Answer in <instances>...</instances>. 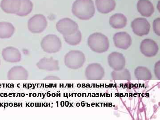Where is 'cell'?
Segmentation results:
<instances>
[{
  "label": "cell",
  "mask_w": 160,
  "mask_h": 120,
  "mask_svg": "<svg viewBox=\"0 0 160 120\" xmlns=\"http://www.w3.org/2000/svg\"><path fill=\"white\" fill-rule=\"evenodd\" d=\"M112 78L114 80H131V74L129 70L127 69H123L119 71H114L111 73Z\"/></svg>",
  "instance_id": "603a6c76"
},
{
  "label": "cell",
  "mask_w": 160,
  "mask_h": 120,
  "mask_svg": "<svg viewBox=\"0 0 160 120\" xmlns=\"http://www.w3.org/2000/svg\"><path fill=\"white\" fill-rule=\"evenodd\" d=\"M56 29L60 33L64 35L73 34L78 30L77 23L69 18L62 19L56 24Z\"/></svg>",
  "instance_id": "8992f818"
},
{
  "label": "cell",
  "mask_w": 160,
  "mask_h": 120,
  "mask_svg": "<svg viewBox=\"0 0 160 120\" xmlns=\"http://www.w3.org/2000/svg\"><path fill=\"white\" fill-rule=\"evenodd\" d=\"M15 31V28L11 23L7 22H0V38H11L14 34Z\"/></svg>",
  "instance_id": "d6986e66"
},
{
  "label": "cell",
  "mask_w": 160,
  "mask_h": 120,
  "mask_svg": "<svg viewBox=\"0 0 160 120\" xmlns=\"http://www.w3.org/2000/svg\"><path fill=\"white\" fill-rule=\"evenodd\" d=\"M96 5L98 12L106 14L113 11L116 4L115 0H96Z\"/></svg>",
  "instance_id": "e0dca14e"
},
{
  "label": "cell",
  "mask_w": 160,
  "mask_h": 120,
  "mask_svg": "<svg viewBox=\"0 0 160 120\" xmlns=\"http://www.w3.org/2000/svg\"><path fill=\"white\" fill-rule=\"evenodd\" d=\"M65 42L71 46H76L78 45L82 41V33L80 30H78L73 34L69 35L63 36Z\"/></svg>",
  "instance_id": "7402d4cb"
},
{
  "label": "cell",
  "mask_w": 160,
  "mask_h": 120,
  "mask_svg": "<svg viewBox=\"0 0 160 120\" xmlns=\"http://www.w3.org/2000/svg\"><path fill=\"white\" fill-rule=\"evenodd\" d=\"M39 69L48 71H56L59 70L58 61L52 58H43L37 64Z\"/></svg>",
  "instance_id": "4fadbf2b"
},
{
  "label": "cell",
  "mask_w": 160,
  "mask_h": 120,
  "mask_svg": "<svg viewBox=\"0 0 160 120\" xmlns=\"http://www.w3.org/2000/svg\"><path fill=\"white\" fill-rule=\"evenodd\" d=\"M95 12L92 0H76L72 5V13L80 19H90L94 16Z\"/></svg>",
  "instance_id": "6da1fadb"
},
{
  "label": "cell",
  "mask_w": 160,
  "mask_h": 120,
  "mask_svg": "<svg viewBox=\"0 0 160 120\" xmlns=\"http://www.w3.org/2000/svg\"><path fill=\"white\" fill-rule=\"evenodd\" d=\"M113 40L116 47L124 50L129 48L132 42L130 35L125 32L115 33Z\"/></svg>",
  "instance_id": "8fae6325"
},
{
  "label": "cell",
  "mask_w": 160,
  "mask_h": 120,
  "mask_svg": "<svg viewBox=\"0 0 160 120\" xmlns=\"http://www.w3.org/2000/svg\"><path fill=\"white\" fill-rule=\"evenodd\" d=\"M153 30L155 33L158 36H160V18H159L156 19L153 23Z\"/></svg>",
  "instance_id": "cb8c5ba5"
},
{
  "label": "cell",
  "mask_w": 160,
  "mask_h": 120,
  "mask_svg": "<svg viewBox=\"0 0 160 120\" xmlns=\"http://www.w3.org/2000/svg\"><path fill=\"white\" fill-rule=\"evenodd\" d=\"M47 24V20L44 15L37 14L28 21V28L32 33H41L46 29Z\"/></svg>",
  "instance_id": "5b68a950"
},
{
  "label": "cell",
  "mask_w": 160,
  "mask_h": 120,
  "mask_svg": "<svg viewBox=\"0 0 160 120\" xmlns=\"http://www.w3.org/2000/svg\"><path fill=\"white\" fill-rule=\"evenodd\" d=\"M135 77L139 80H150L152 78L150 70L146 67L143 66L138 67L134 71Z\"/></svg>",
  "instance_id": "ffe728a7"
},
{
  "label": "cell",
  "mask_w": 160,
  "mask_h": 120,
  "mask_svg": "<svg viewBox=\"0 0 160 120\" xmlns=\"http://www.w3.org/2000/svg\"><path fill=\"white\" fill-rule=\"evenodd\" d=\"M88 45L92 51L98 53L106 52L109 47L108 38L100 32H95L89 36Z\"/></svg>",
  "instance_id": "7a4b0ae2"
},
{
  "label": "cell",
  "mask_w": 160,
  "mask_h": 120,
  "mask_svg": "<svg viewBox=\"0 0 160 120\" xmlns=\"http://www.w3.org/2000/svg\"><path fill=\"white\" fill-rule=\"evenodd\" d=\"M2 56L6 62L17 63L22 59V54L17 48L13 47H8L3 49Z\"/></svg>",
  "instance_id": "7c38bea8"
},
{
  "label": "cell",
  "mask_w": 160,
  "mask_h": 120,
  "mask_svg": "<svg viewBox=\"0 0 160 120\" xmlns=\"http://www.w3.org/2000/svg\"><path fill=\"white\" fill-rule=\"evenodd\" d=\"M1 7L6 13L16 14L20 10L21 0H2Z\"/></svg>",
  "instance_id": "2e32d148"
},
{
  "label": "cell",
  "mask_w": 160,
  "mask_h": 120,
  "mask_svg": "<svg viewBox=\"0 0 160 120\" xmlns=\"http://www.w3.org/2000/svg\"><path fill=\"white\" fill-rule=\"evenodd\" d=\"M59 78H58V77L53 76H50L46 77V78H45L44 80H59Z\"/></svg>",
  "instance_id": "484cf974"
},
{
  "label": "cell",
  "mask_w": 160,
  "mask_h": 120,
  "mask_svg": "<svg viewBox=\"0 0 160 120\" xmlns=\"http://www.w3.org/2000/svg\"><path fill=\"white\" fill-rule=\"evenodd\" d=\"M154 72L156 77L160 80V62L159 61L155 64L154 67Z\"/></svg>",
  "instance_id": "d4e9b609"
},
{
  "label": "cell",
  "mask_w": 160,
  "mask_h": 120,
  "mask_svg": "<svg viewBox=\"0 0 160 120\" xmlns=\"http://www.w3.org/2000/svg\"><path fill=\"white\" fill-rule=\"evenodd\" d=\"M159 48L153 40L146 39L142 41L140 46L141 52L146 57L152 58L157 54Z\"/></svg>",
  "instance_id": "9c48e42d"
},
{
  "label": "cell",
  "mask_w": 160,
  "mask_h": 120,
  "mask_svg": "<svg viewBox=\"0 0 160 120\" xmlns=\"http://www.w3.org/2000/svg\"><path fill=\"white\" fill-rule=\"evenodd\" d=\"M108 62L109 66L115 71H119L126 66V59L122 54L114 52L109 55Z\"/></svg>",
  "instance_id": "30bf717a"
},
{
  "label": "cell",
  "mask_w": 160,
  "mask_h": 120,
  "mask_svg": "<svg viewBox=\"0 0 160 120\" xmlns=\"http://www.w3.org/2000/svg\"><path fill=\"white\" fill-rule=\"evenodd\" d=\"M137 9L140 14L145 17L151 16L154 11V6L149 0H139Z\"/></svg>",
  "instance_id": "9a60e30c"
},
{
  "label": "cell",
  "mask_w": 160,
  "mask_h": 120,
  "mask_svg": "<svg viewBox=\"0 0 160 120\" xmlns=\"http://www.w3.org/2000/svg\"><path fill=\"white\" fill-rule=\"evenodd\" d=\"M127 23V18L122 13H116L109 19V24L115 29H122L126 27Z\"/></svg>",
  "instance_id": "ac0fdd59"
},
{
  "label": "cell",
  "mask_w": 160,
  "mask_h": 120,
  "mask_svg": "<svg viewBox=\"0 0 160 120\" xmlns=\"http://www.w3.org/2000/svg\"><path fill=\"white\" fill-rule=\"evenodd\" d=\"M85 76L88 80H102L105 76V70L100 64L92 63L86 67Z\"/></svg>",
  "instance_id": "ba28073f"
},
{
  "label": "cell",
  "mask_w": 160,
  "mask_h": 120,
  "mask_svg": "<svg viewBox=\"0 0 160 120\" xmlns=\"http://www.w3.org/2000/svg\"><path fill=\"white\" fill-rule=\"evenodd\" d=\"M0 66H1V60H0Z\"/></svg>",
  "instance_id": "4316f807"
},
{
  "label": "cell",
  "mask_w": 160,
  "mask_h": 120,
  "mask_svg": "<svg viewBox=\"0 0 160 120\" xmlns=\"http://www.w3.org/2000/svg\"><path fill=\"white\" fill-rule=\"evenodd\" d=\"M131 27L135 34L142 37L149 33L150 25L146 18H140L135 19L132 22Z\"/></svg>",
  "instance_id": "52a82bcc"
},
{
  "label": "cell",
  "mask_w": 160,
  "mask_h": 120,
  "mask_svg": "<svg viewBox=\"0 0 160 120\" xmlns=\"http://www.w3.org/2000/svg\"><path fill=\"white\" fill-rule=\"evenodd\" d=\"M41 46L45 52L48 53H56L62 48V42L56 35L49 34L43 38Z\"/></svg>",
  "instance_id": "277c9868"
},
{
  "label": "cell",
  "mask_w": 160,
  "mask_h": 120,
  "mask_svg": "<svg viewBox=\"0 0 160 120\" xmlns=\"http://www.w3.org/2000/svg\"><path fill=\"white\" fill-rule=\"evenodd\" d=\"M85 54L80 50H71L66 55L64 62L66 67L72 69H80L86 62Z\"/></svg>",
  "instance_id": "3957f363"
},
{
  "label": "cell",
  "mask_w": 160,
  "mask_h": 120,
  "mask_svg": "<svg viewBox=\"0 0 160 120\" xmlns=\"http://www.w3.org/2000/svg\"><path fill=\"white\" fill-rule=\"evenodd\" d=\"M29 77L28 72L22 66H16L8 72L7 78L9 80H26Z\"/></svg>",
  "instance_id": "5bb4252c"
},
{
  "label": "cell",
  "mask_w": 160,
  "mask_h": 120,
  "mask_svg": "<svg viewBox=\"0 0 160 120\" xmlns=\"http://www.w3.org/2000/svg\"><path fill=\"white\" fill-rule=\"evenodd\" d=\"M33 4L30 0H21L20 10L16 14L19 16H26L31 12Z\"/></svg>",
  "instance_id": "44dd1931"
}]
</instances>
